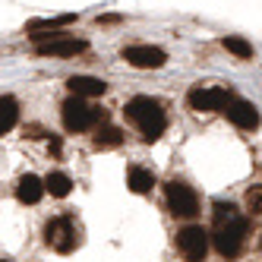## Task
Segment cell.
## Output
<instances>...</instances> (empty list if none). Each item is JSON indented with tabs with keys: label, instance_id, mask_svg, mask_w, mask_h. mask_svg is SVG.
<instances>
[{
	"label": "cell",
	"instance_id": "6da1fadb",
	"mask_svg": "<svg viewBox=\"0 0 262 262\" xmlns=\"http://www.w3.org/2000/svg\"><path fill=\"white\" fill-rule=\"evenodd\" d=\"M247 237V218H243L231 202H215V228H212V243L221 256L234 259L243 250Z\"/></svg>",
	"mask_w": 262,
	"mask_h": 262
},
{
	"label": "cell",
	"instance_id": "7a4b0ae2",
	"mask_svg": "<svg viewBox=\"0 0 262 262\" xmlns=\"http://www.w3.org/2000/svg\"><path fill=\"white\" fill-rule=\"evenodd\" d=\"M126 117H129V123H133L139 133H142L145 142H155V139L164 133V126H167L164 107H161L155 98H148V95L129 98V101H126Z\"/></svg>",
	"mask_w": 262,
	"mask_h": 262
},
{
	"label": "cell",
	"instance_id": "3957f363",
	"mask_svg": "<svg viewBox=\"0 0 262 262\" xmlns=\"http://www.w3.org/2000/svg\"><path fill=\"white\" fill-rule=\"evenodd\" d=\"M60 114H63V126L70 129V133H85V129H92V126H98V123L107 120V114L101 107L89 104L85 98H76V95L63 101Z\"/></svg>",
	"mask_w": 262,
	"mask_h": 262
},
{
	"label": "cell",
	"instance_id": "277c9868",
	"mask_svg": "<svg viewBox=\"0 0 262 262\" xmlns=\"http://www.w3.org/2000/svg\"><path fill=\"white\" fill-rule=\"evenodd\" d=\"M167 209L177 218H196L199 215V196L193 186H186L183 180H171L167 183Z\"/></svg>",
	"mask_w": 262,
	"mask_h": 262
},
{
	"label": "cell",
	"instance_id": "5b68a950",
	"mask_svg": "<svg viewBox=\"0 0 262 262\" xmlns=\"http://www.w3.org/2000/svg\"><path fill=\"white\" fill-rule=\"evenodd\" d=\"M45 240L51 250L57 253H70L76 250V224H73L70 215H60V218H51L45 224Z\"/></svg>",
	"mask_w": 262,
	"mask_h": 262
},
{
	"label": "cell",
	"instance_id": "8992f818",
	"mask_svg": "<svg viewBox=\"0 0 262 262\" xmlns=\"http://www.w3.org/2000/svg\"><path fill=\"white\" fill-rule=\"evenodd\" d=\"M234 95L228 89H221V85H196L193 92H190V107L193 111H202V114H212V111H224L228 107V101H231Z\"/></svg>",
	"mask_w": 262,
	"mask_h": 262
},
{
	"label": "cell",
	"instance_id": "52a82bcc",
	"mask_svg": "<svg viewBox=\"0 0 262 262\" xmlns=\"http://www.w3.org/2000/svg\"><path fill=\"white\" fill-rule=\"evenodd\" d=\"M209 231H202L199 224H190V228H183L177 234V250L183 259H190V262H202L205 253H209Z\"/></svg>",
	"mask_w": 262,
	"mask_h": 262
},
{
	"label": "cell",
	"instance_id": "ba28073f",
	"mask_svg": "<svg viewBox=\"0 0 262 262\" xmlns=\"http://www.w3.org/2000/svg\"><path fill=\"white\" fill-rule=\"evenodd\" d=\"M123 60L136 70H158L167 63V54L155 45H129L123 48Z\"/></svg>",
	"mask_w": 262,
	"mask_h": 262
},
{
	"label": "cell",
	"instance_id": "9c48e42d",
	"mask_svg": "<svg viewBox=\"0 0 262 262\" xmlns=\"http://www.w3.org/2000/svg\"><path fill=\"white\" fill-rule=\"evenodd\" d=\"M89 45L82 38H70V35H54V38L35 45V51L41 54V57H76V54H82Z\"/></svg>",
	"mask_w": 262,
	"mask_h": 262
},
{
	"label": "cell",
	"instance_id": "30bf717a",
	"mask_svg": "<svg viewBox=\"0 0 262 262\" xmlns=\"http://www.w3.org/2000/svg\"><path fill=\"white\" fill-rule=\"evenodd\" d=\"M224 114H228V120L240 129H256L259 126V111L253 101H243V98H231L228 107H224Z\"/></svg>",
	"mask_w": 262,
	"mask_h": 262
},
{
	"label": "cell",
	"instance_id": "8fae6325",
	"mask_svg": "<svg viewBox=\"0 0 262 262\" xmlns=\"http://www.w3.org/2000/svg\"><path fill=\"white\" fill-rule=\"evenodd\" d=\"M67 85H70V92L76 98H101L104 92H107V82L95 79V76H73Z\"/></svg>",
	"mask_w": 262,
	"mask_h": 262
},
{
	"label": "cell",
	"instance_id": "7c38bea8",
	"mask_svg": "<svg viewBox=\"0 0 262 262\" xmlns=\"http://www.w3.org/2000/svg\"><path fill=\"white\" fill-rule=\"evenodd\" d=\"M41 196H45V180H38L35 174L19 177V183H16V199L26 202V205H35Z\"/></svg>",
	"mask_w": 262,
	"mask_h": 262
},
{
	"label": "cell",
	"instance_id": "4fadbf2b",
	"mask_svg": "<svg viewBox=\"0 0 262 262\" xmlns=\"http://www.w3.org/2000/svg\"><path fill=\"white\" fill-rule=\"evenodd\" d=\"M76 23V13H63V16H51V19H35V23H29V32L32 35H41V32H60V29H67V26H73Z\"/></svg>",
	"mask_w": 262,
	"mask_h": 262
},
{
	"label": "cell",
	"instance_id": "5bb4252c",
	"mask_svg": "<svg viewBox=\"0 0 262 262\" xmlns=\"http://www.w3.org/2000/svg\"><path fill=\"white\" fill-rule=\"evenodd\" d=\"M16 120H19V104H16V98L4 95L0 98V136L10 133V129L16 126Z\"/></svg>",
	"mask_w": 262,
	"mask_h": 262
},
{
	"label": "cell",
	"instance_id": "9a60e30c",
	"mask_svg": "<svg viewBox=\"0 0 262 262\" xmlns=\"http://www.w3.org/2000/svg\"><path fill=\"white\" fill-rule=\"evenodd\" d=\"M126 183H129V190L133 193H148L155 186V174L152 171H145V167H129V174H126Z\"/></svg>",
	"mask_w": 262,
	"mask_h": 262
},
{
	"label": "cell",
	"instance_id": "2e32d148",
	"mask_svg": "<svg viewBox=\"0 0 262 262\" xmlns=\"http://www.w3.org/2000/svg\"><path fill=\"white\" fill-rule=\"evenodd\" d=\"M70 190H73V180H70L63 171H51V174L45 177V193L63 199V196H70Z\"/></svg>",
	"mask_w": 262,
	"mask_h": 262
},
{
	"label": "cell",
	"instance_id": "e0dca14e",
	"mask_svg": "<svg viewBox=\"0 0 262 262\" xmlns=\"http://www.w3.org/2000/svg\"><path fill=\"white\" fill-rule=\"evenodd\" d=\"M123 142V133L117 126H111V123H101L98 126V136H95V148H117Z\"/></svg>",
	"mask_w": 262,
	"mask_h": 262
},
{
	"label": "cell",
	"instance_id": "ac0fdd59",
	"mask_svg": "<svg viewBox=\"0 0 262 262\" xmlns=\"http://www.w3.org/2000/svg\"><path fill=\"white\" fill-rule=\"evenodd\" d=\"M224 48H228L234 57H240V60H250L253 57V45L247 38H240V35H228V38H224Z\"/></svg>",
	"mask_w": 262,
	"mask_h": 262
},
{
	"label": "cell",
	"instance_id": "d6986e66",
	"mask_svg": "<svg viewBox=\"0 0 262 262\" xmlns=\"http://www.w3.org/2000/svg\"><path fill=\"white\" fill-rule=\"evenodd\" d=\"M243 202H247V212L250 215H262V186H250Z\"/></svg>",
	"mask_w": 262,
	"mask_h": 262
},
{
	"label": "cell",
	"instance_id": "ffe728a7",
	"mask_svg": "<svg viewBox=\"0 0 262 262\" xmlns=\"http://www.w3.org/2000/svg\"><path fill=\"white\" fill-rule=\"evenodd\" d=\"M111 23H120V16H101L98 26H111Z\"/></svg>",
	"mask_w": 262,
	"mask_h": 262
},
{
	"label": "cell",
	"instance_id": "44dd1931",
	"mask_svg": "<svg viewBox=\"0 0 262 262\" xmlns=\"http://www.w3.org/2000/svg\"><path fill=\"white\" fill-rule=\"evenodd\" d=\"M0 262H10V259H0Z\"/></svg>",
	"mask_w": 262,
	"mask_h": 262
}]
</instances>
